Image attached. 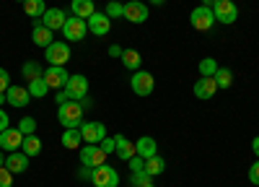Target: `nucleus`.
Masks as SVG:
<instances>
[{
    "mask_svg": "<svg viewBox=\"0 0 259 187\" xmlns=\"http://www.w3.org/2000/svg\"><path fill=\"white\" fill-rule=\"evenodd\" d=\"M70 11H73V16H78V18H83V21H89V18L96 13V6H94V0H73V3H70Z\"/></svg>",
    "mask_w": 259,
    "mask_h": 187,
    "instance_id": "412c9836",
    "label": "nucleus"
},
{
    "mask_svg": "<svg viewBox=\"0 0 259 187\" xmlns=\"http://www.w3.org/2000/svg\"><path fill=\"white\" fill-rule=\"evenodd\" d=\"M114 154H117L122 161H130L133 156H138V151H135V143L130 140L127 135H114Z\"/></svg>",
    "mask_w": 259,
    "mask_h": 187,
    "instance_id": "aec40b11",
    "label": "nucleus"
},
{
    "mask_svg": "<svg viewBox=\"0 0 259 187\" xmlns=\"http://www.w3.org/2000/svg\"><path fill=\"white\" fill-rule=\"evenodd\" d=\"M80 135H83V143H101L106 138V128L104 122H83Z\"/></svg>",
    "mask_w": 259,
    "mask_h": 187,
    "instance_id": "ddd939ff",
    "label": "nucleus"
},
{
    "mask_svg": "<svg viewBox=\"0 0 259 187\" xmlns=\"http://www.w3.org/2000/svg\"><path fill=\"white\" fill-rule=\"evenodd\" d=\"M218 62H215L212 57H205V60H200V73L202 76H215V73H218Z\"/></svg>",
    "mask_w": 259,
    "mask_h": 187,
    "instance_id": "2f4dec72",
    "label": "nucleus"
},
{
    "mask_svg": "<svg viewBox=\"0 0 259 187\" xmlns=\"http://www.w3.org/2000/svg\"><path fill=\"white\" fill-rule=\"evenodd\" d=\"M80 164L89 166V169H96V166L106 164V154L101 151L99 143H85L80 148Z\"/></svg>",
    "mask_w": 259,
    "mask_h": 187,
    "instance_id": "20e7f679",
    "label": "nucleus"
},
{
    "mask_svg": "<svg viewBox=\"0 0 259 187\" xmlns=\"http://www.w3.org/2000/svg\"><path fill=\"white\" fill-rule=\"evenodd\" d=\"M41 65L39 62H34V60H29V62H24V68H21V76H24L26 81H34V78H41Z\"/></svg>",
    "mask_w": 259,
    "mask_h": 187,
    "instance_id": "c85d7f7f",
    "label": "nucleus"
},
{
    "mask_svg": "<svg viewBox=\"0 0 259 187\" xmlns=\"http://www.w3.org/2000/svg\"><path fill=\"white\" fill-rule=\"evenodd\" d=\"M189 21H192V26L197 29V31H210L212 24H215V13H212V8L200 6V8H194V11H192Z\"/></svg>",
    "mask_w": 259,
    "mask_h": 187,
    "instance_id": "6e6552de",
    "label": "nucleus"
},
{
    "mask_svg": "<svg viewBox=\"0 0 259 187\" xmlns=\"http://www.w3.org/2000/svg\"><path fill=\"white\" fill-rule=\"evenodd\" d=\"M148 16H150V8L143 0H130V3H124V18L130 24H145Z\"/></svg>",
    "mask_w": 259,
    "mask_h": 187,
    "instance_id": "423d86ee",
    "label": "nucleus"
},
{
    "mask_svg": "<svg viewBox=\"0 0 259 187\" xmlns=\"http://www.w3.org/2000/svg\"><path fill=\"white\" fill-rule=\"evenodd\" d=\"M45 55H47L50 65H65L70 60V47H68V42H52Z\"/></svg>",
    "mask_w": 259,
    "mask_h": 187,
    "instance_id": "9d476101",
    "label": "nucleus"
},
{
    "mask_svg": "<svg viewBox=\"0 0 259 187\" xmlns=\"http://www.w3.org/2000/svg\"><path fill=\"white\" fill-rule=\"evenodd\" d=\"M21 6H24V13L31 16V18H41V16H45V11H47L45 0H24Z\"/></svg>",
    "mask_w": 259,
    "mask_h": 187,
    "instance_id": "393cba45",
    "label": "nucleus"
},
{
    "mask_svg": "<svg viewBox=\"0 0 259 187\" xmlns=\"http://www.w3.org/2000/svg\"><path fill=\"white\" fill-rule=\"evenodd\" d=\"M150 182V174L143 169V172H133V177H130V184L133 187H145Z\"/></svg>",
    "mask_w": 259,
    "mask_h": 187,
    "instance_id": "72a5a7b5",
    "label": "nucleus"
},
{
    "mask_svg": "<svg viewBox=\"0 0 259 187\" xmlns=\"http://www.w3.org/2000/svg\"><path fill=\"white\" fill-rule=\"evenodd\" d=\"M6 101L11 104V107H16V109H24L26 104L31 101V94H29V89H24V86H8Z\"/></svg>",
    "mask_w": 259,
    "mask_h": 187,
    "instance_id": "4468645a",
    "label": "nucleus"
},
{
    "mask_svg": "<svg viewBox=\"0 0 259 187\" xmlns=\"http://www.w3.org/2000/svg\"><path fill=\"white\" fill-rule=\"evenodd\" d=\"M166 0H150V6H163Z\"/></svg>",
    "mask_w": 259,
    "mask_h": 187,
    "instance_id": "de8ad7c7",
    "label": "nucleus"
},
{
    "mask_svg": "<svg viewBox=\"0 0 259 187\" xmlns=\"http://www.w3.org/2000/svg\"><path fill=\"white\" fill-rule=\"evenodd\" d=\"M202 6H205V8H212V6H215V0H202Z\"/></svg>",
    "mask_w": 259,
    "mask_h": 187,
    "instance_id": "49530a36",
    "label": "nucleus"
},
{
    "mask_svg": "<svg viewBox=\"0 0 259 187\" xmlns=\"http://www.w3.org/2000/svg\"><path fill=\"white\" fill-rule=\"evenodd\" d=\"M215 3H218V0H215Z\"/></svg>",
    "mask_w": 259,
    "mask_h": 187,
    "instance_id": "603ef678",
    "label": "nucleus"
},
{
    "mask_svg": "<svg viewBox=\"0 0 259 187\" xmlns=\"http://www.w3.org/2000/svg\"><path fill=\"white\" fill-rule=\"evenodd\" d=\"M145 187H153V182H148V184H145Z\"/></svg>",
    "mask_w": 259,
    "mask_h": 187,
    "instance_id": "8fccbe9b",
    "label": "nucleus"
},
{
    "mask_svg": "<svg viewBox=\"0 0 259 187\" xmlns=\"http://www.w3.org/2000/svg\"><path fill=\"white\" fill-rule=\"evenodd\" d=\"M21 151L26 156H36L41 151V140L36 135H24V143H21Z\"/></svg>",
    "mask_w": 259,
    "mask_h": 187,
    "instance_id": "bb28decb",
    "label": "nucleus"
},
{
    "mask_svg": "<svg viewBox=\"0 0 259 187\" xmlns=\"http://www.w3.org/2000/svg\"><path fill=\"white\" fill-rule=\"evenodd\" d=\"M65 91H68V96H70V99H75V101L85 99V96H89V78L80 76V73L70 76V78H68V83H65Z\"/></svg>",
    "mask_w": 259,
    "mask_h": 187,
    "instance_id": "0eeeda50",
    "label": "nucleus"
},
{
    "mask_svg": "<svg viewBox=\"0 0 259 187\" xmlns=\"http://www.w3.org/2000/svg\"><path fill=\"white\" fill-rule=\"evenodd\" d=\"M135 151H138V156L150 159V156L158 154V145H156V140L150 138V135H143V138H138V143H135Z\"/></svg>",
    "mask_w": 259,
    "mask_h": 187,
    "instance_id": "4be33fe9",
    "label": "nucleus"
},
{
    "mask_svg": "<svg viewBox=\"0 0 259 187\" xmlns=\"http://www.w3.org/2000/svg\"><path fill=\"white\" fill-rule=\"evenodd\" d=\"M8 86H11V76H8L6 68H0V94H6Z\"/></svg>",
    "mask_w": 259,
    "mask_h": 187,
    "instance_id": "c9c22d12",
    "label": "nucleus"
},
{
    "mask_svg": "<svg viewBox=\"0 0 259 187\" xmlns=\"http://www.w3.org/2000/svg\"><path fill=\"white\" fill-rule=\"evenodd\" d=\"M212 78H215V83H218V89H228L233 83V73L228 68H218V73H215Z\"/></svg>",
    "mask_w": 259,
    "mask_h": 187,
    "instance_id": "c756f323",
    "label": "nucleus"
},
{
    "mask_svg": "<svg viewBox=\"0 0 259 187\" xmlns=\"http://www.w3.org/2000/svg\"><path fill=\"white\" fill-rule=\"evenodd\" d=\"M166 169V161L156 154V156H150V159H145V172L150 174V177H156V174H161Z\"/></svg>",
    "mask_w": 259,
    "mask_h": 187,
    "instance_id": "cd10ccee",
    "label": "nucleus"
},
{
    "mask_svg": "<svg viewBox=\"0 0 259 187\" xmlns=\"http://www.w3.org/2000/svg\"><path fill=\"white\" fill-rule=\"evenodd\" d=\"M122 52H124V50H122L119 45H112V47H109V57H122Z\"/></svg>",
    "mask_w": 259,
    "mask_h": 187,
    "instance_id": "79ce46f5",
    "label": "nucleus"
},
{
    "mask_svg": "<svg viewBox=\"0 0 259 187\" xmlns=\"http://www.w3.org/2000/svg\"><path fill=\"white\" fill-rule=\"evenodd\" d=\"M18 130L24 133V135H34V133H36V120H34V117H21Z\"/></svg>",
    "mask_w": 259,
    "mask_h": 187,
    "instance_id": "473e14b6",
    "label": "nucleus"
},
{
    "mask_svg": "<svg viewBox=\"0 0 259 187\" xmlns=\"http://www.w3.org/2000/svg\"><path fill=\"white\" fill-rule=\"evenodd\" d=\"M99 145H101V151H104L106 156H109V154H114V138H109V135H106V138H104Z\"/></svg>",
    "mask_w": 259,
    "mask_h": 187,
    "instance_id": "58836bf2",
    "label": "nucleus"
},
{
    "mask_svg": "<svg viewBox=\"0 0 259 187\" xmlns=\"http://www.w3.org/2000/svg\"><path fill=\"white\" fill-rule=\"evenodd\" d=\"M6 128H11V125H8V115H6V109H0V133H3Z\"/></svg>",
    "mask_w": 259,
    "mask_h": 187,
    "instance_id": "a19ab883",
    "label": "nucleus"
},
{
    "mask_svg": "<svg viewBox=\"0 0 259 187\" xmlns=\"http://www.w3.org/2000/svg\"><path fill=\"white\" fill-rule=\"evenodd\" d=\"M21 143H24V133H21L18 128H6L3 133H0V148L13 154L21 148Z\"/></svg>",
    "mask_w": 259,
    "mask_h": 187,
    "instance_id": "f8f14e48",
    "label": "nucleus"
},
{
    "mask_svg": "<svg viewBox=\"0 0 259 187\" xmlns=\"http://www.w3.org/2000/svg\"><path fill=\"white\" fill-rule=\"evenodd\" d=\"M29 94H31V99H41V96H47V91H50V86H47V81L45 78H34V81H29Z\"/></svg>",
    "mask_w": 259,
    "mask_h": 187,
    "instance_id": "a878e982",
    "label": "nucleus"
},
{
    "mask_svg": "<svg viewBox=\"0 0 259 187\" xmlns=\"http://www.w3.org/2000/svg\"><path fill=\"white\" fill-rule=\"evenodd\" d=\"M91 172H94V169H89V166H83V164H80V172H78V179H91Z\"/></svg>",
    "mask_w": 259,
    "mask_h": 187,
    "instance_id": "ea45409f",
    "label": "nucleus"
},
{
    "mask_svg": "<svg viewBox=\"0 0 259 187\" xmlns=\"http://www.w3.org/2000/svg\"><path fill=\"white\" fill-rule=\"evenodd\" d=\"M249 182L251 184H259V159L249 166Z\"/></svg>",
    "mask_w": 259,
    "mask_h": 187,
    "instance_id": "4c0bfd02",
    "label": "nucleus"
},
{
    "mask_svg": "<svg viewBox=\"0 0 259 187\" xmlns=\"http://www.w3.org/2000/svg\"><path fill=\"white\" fill-rule=\"evenodd\" d=\"M212 13H215V21H221V24H233L239 18V8H236L233 0H218L212 6Z\"/></svg>",
    "mask_w": 259,
    "mask_h": 187,
    "instance_id": "1a4fd4ad",
    "label": "nucleus"
},
{
    "mask_svg": "<svg viewBox=\"0 0 259 187\" xmlns=\"http://www.w3.org/2000/svg\"><path fill=\"white\" fill-rule=\"evenodd\" d=\"M85 24H89V31L96 34V36H104V34L112 31V18L106 16V13H99V11H96L89 21H85Z\"/></svg>",
    "mask_w": 259,
    "mask_h": 187,
    "instance_id": "2eb2a0df",
    "label": "nucleus"
},
{
    "mask_svg": "<svg viewBox=\"0 0 259 187\" xmlns=\"http://www.w3.org/2000/svg\"><path fill=\"white\" fill-rule=\"evenodd\" d=\"M57 120L62 128H80L83 125V104L70 99V101H65L60 104V109H57Z\"/></svg>",
    "mask_w": 259,
    "mask_h": 187,
    "instance_id": "f257e3e1",
    "label": "nucleus"
},
{
    "mask_svg": "<svg viewBox=\"0 0 259 187\" xmlns=\"http://www.w3.org/2000/svg\"><path fill=\"white\" fill-rule=\"evenodd\" d=\"M80 143H83L80 128H65V133H62V145H65V148L75 151V148H80Z\"/></svg>",
    "mask_w": 259,
    "mask_h": 187,
    "instance_id": "5701e85b",
    "label": "nucleus"
},
{
    "mask_svg": "<svg viewBox=\"0 0 259 187\" xmlns=\"http://www.w3.org/2000/svg\"><path fill=\"white\" fill-rule=\"evenodd\" d=\"M0 166H6V151L0 148Z\"/></svg>",
    "mask_w": 259,
    "mask_h": 187,
    "instance_id": "a18cd8bd",
    "label": "nucleus"
},
{
    "mask_svg": "<svg viewBox=\"0 0 259 187\" xmlns=\"http://www.w3.org/2000/svg\"><path fill=\"white\" fill-rule=\"evenodd\" d=\"M130 169H133V172H143L145 169V159L143 156H133V159H130Z\"/></svg>",
    "mask_w": 259,
    "mask_h": 187,
    "instance_id": "e433bc0d",
    "label": "nucleus"
},
{
    "mask_svg": "<svg viewBox=\"0 0 259 187\" xmlns=\"http://www.w3.org/2000/svg\"><path fill=\"white\" fill-rule=\"evenodd\" d=\"M119 60H122V65L127 70H140V65H143V57H140L138 50H124Z\"/></svg>",
    "mask_w": 259,
    "mask_h": 187,
    "instance_id": "b1692460",
    "label": "nucleus"
},
{
    "mask_svg": "<svg viewBox=\"0 0 259 187\" xmlns=\"http://www.w3.org/2000/svg\"><path fill=\"white\" fill-rule=\"evenodd\" d=\"M65 101H70V96H68V91H65V89H60V94H57V104H65Z\"/></svg>",
    "mask_w": 259,
    "mask_h": 187,
    "instance_id": "37998d69",
    "label": "nucleus"
},
{
    "mask_svg": "<svg viewBox=\"0 0 259 187\" xmlns=\"http://www.w3.org/2000/svg\"><path fill=\"white\" fill-rule=\"evenodd\" d=\"M60 31H62L65 42H80L85 34H89V24L78 16H68V21H65V26Z\"/></svg>",
    "mask_w": 259,
    "mask_h": 187,
    "instance_id": "7ed1b4c3",
    "label": "nucleus"
},
{
    "mask_svg": "<svg viewBox=\"0 0 259 187\" xmlns=\"http://www.w3.org/2000/svg\"><path fill=\"white\" fill-rule=\"evenodd\" d=\"M52 34L55 31H50L45 24H41V18H34V29H31V39H34V45L36 47H50L52 45Z\"/></svg>",
    "mask_w": 259,
    "mask_h": 187,
    "instance_id": "a211bd4d",
    "label": "nucleus"
},
{
    "mask_svg": "<svg viewBox=\"0 0 259 187\" xmlns=\"http://www.w3.org/2000/svg\"><path fill=\"white\" fill-rule=\"evenodd\" d=\"M41 78L47 81L50 89H65V83H68V70H65V65H50L45 73H41Z\"/></svg>",
    "mask_w": 259,
    "mask_h": 187,
    "instance_id": "9b49d317",
    "label": "nucleus"
},
{
    "mask_svg": "<svg viewBox=\"0 0 259 187\" xmlns=\"http://www.w3.org/2000/svg\"><path fill=\"white\" fill-rule=\"evenodd\" d=\"M130 86H133V91L138 96H150L153 89H156V78L150 73H145V70H135L133 78H130Z\"/></svg>",
    "mask_w": 259,
    "mask_h": 187,
    "instance_id": "39448f33",
    "label": "nucleus"
},
{
    "mask_svg": "<svg viewBox=\"0 0 259 187\" xmlns=\"http://www.w3.org/2000/svg\"><path fill=\"white\" fill-rule=\"evenodd\" d=\"M106 16L109 18H124V3H119V0H109V3H106Z\"/></svg>",
    "mask_w": 259,
    "mask_h": 187,
    "instance_id": "7c9ffc66",
    "label": "nucleus"
},
{
    "mask_svg": "<svg viewBox=\"0 0 259 187\" xmlns=\"http://www.w3.org/2000/svg\"><path fill=\"white\" fill-rule=\"evenodd\" d=\"M251 151H254V156H259V135L251 140Z\"/></svg>",
    "mask_w": 259,
    "mask_h": 187,
    "instance_id": "c03bdc74",
    "label": "nucleus"
},
{
    "mask_svg": "<svg viewBox=\"0 0 259 187\" xmlns=\"http://www.w3.org/2000/svg\"><path fill=\"white\" fill-rule=\"evenodd\" d=\"M65 21H68V16H65L62 8H47L45 16H41V24H45L50 31H60L65 26Z\"/></svg>",
    "mask_w": 259,
    "mask_h": 187,
    "instance_id": "dca6fc26",
    "label": "nucleus"
},
{
    "mask_svg": "<svg viewBox=\"0 0 259 187\" xmlns=\"http://www.w3.org/2000/svg\"><path fill=\"white\" fill-rule=\"evenodd\" d=\"M13 177L16 174H11L6 166H0V187H13Z\"/></svg>",
    "mask_w": 259,
    "mask_h": 187,
    "instance_id": "f704fd0d",
    "label": "nucleus"
},
{
    "mask_svg": "<svg viewBox=\"0 0 259 187\" xmlns=\"http://www.w3.org/2000/svg\"><path fill=\"white\" fill-rule=\"evenodd\" d=\"M6 101V94H0V104H3Z\"/></svg>",
    "mask_w": 259,
    "mask_h": 187,
    "instance_id": "09e8293b",
    "label": "nucleus"
},
{
    "mask_svg": "<svg viewBox=\"0 0 259 187\" xmlns=\"http://www.w3.org/2000/svg\"><path fill=\"white\" fill-rule=\"evenodd\" d=\"M218 94V83H215L212 76H202L197 83H194V96L197 99H212Z\"/></svg>",
    "mask_w": 259,
    "mask_h": 187,
    "instance_id": "6ab92c4d",
    "label": "nucleus"
},
{
    "mask_svg": "<svg viewBox=\"0 0 259 187\" xmlns=\"http://www.w3.org/2000/svg\"><path fill=\"white\" fill-rule=\"evenodd\" d=\"M6 169H8L11 174H24V172L29 169V156H26L24 151L8 154V156H6Z\"/></svg>",
    "mask_w": 259,
    "mask_h": 187,
    "instance_id": "f3484780",
    "label": "nucleus"
},
{
    "mask_svg": "<svg viewBox=\"0 0 259 187\" xmlns=\"http://www.w3.org/2000/svg\"><path fill=\"white\" fill-rule=\"evenodd\" d=\"M91 182L96 187H117L119 184V172L114 169V166H109V164H101V166H96V169L91 172Z\"/></svg>",
    "mask_w": 259,
    "mask_h": 187,
    "instance_id": "f03ea898",
    "label": "nucleus"
},
{
    "mask_svg": "<svg viewBox=\"0 0 259 187\" xmlns=\"http://www.w3.org/2000/svg\"><path fill=\"white\" fill-rule=\"evenodd\" d=\"M16 3H24V0H16Z\"/></svg>",
    "mask_w": 259,
    "mask_h": 187,
    "instance_id": "3c124183",
    "label": "nucleus"
}]
</instances>
